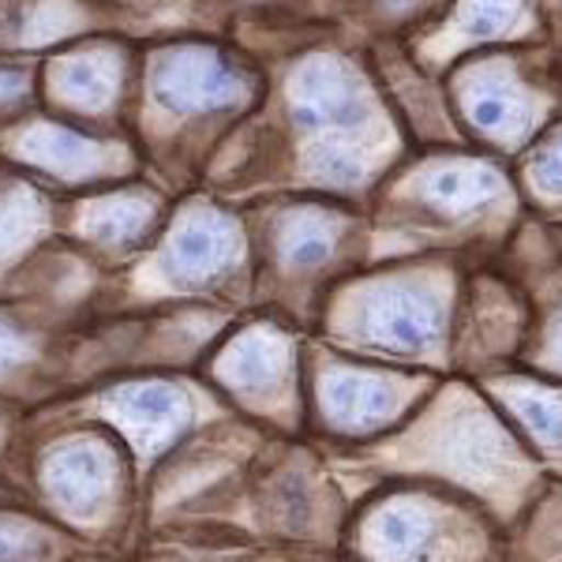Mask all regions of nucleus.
<instances>
[{
  "instance_id": "obj_6",
  "label": "nucleus",
  "mask_w": 562,
  "mask_h": 562,
  "mask_svg": "<svg viewBox=\"0 0 562 562\" xmlns=\"http://www.w3.org/2000/svg\"><path fill=\"white\" fill-rule=\"evenodd\" d=\"M431 537V518L413 503L386 506L368 529V548L379 562H413Z\"/></svg>"
},
{
  "instance_id": "obj_2",
  "label": "nucleus",
  "mask_w": 562,
  "mask_h": 562,
  "mask_svg": "<svg viewBox=\"0 0 562 562\" xmlns=\"http://www.w3.org/2000/svg\"><path fill=\"white\" fill-rule=\"evenodd\" d=\"M360 326L371 341H383L390 349H424L439 334V307L416 289L386 285L368 296Z\"/></svg>"
},
{
  "instance_id": "obj_7",
  "label": "nucleus",
  "mask_w": 562,
  "mask_h": 562,
  "mask_svg": "<svg viewBox=\"0 0 562 562\" xmlns=\"http://www.w3.org/2000/svg\"><path fill=\"white\" fill-rule=\"evenodd\" d=\"M105 484H109V465L98 450L79 447L53 461V487L76 510L90 514V506L105 495Z\"/></svg>"
},
{
  "instance_id": "obj_3",
  "label": "nucleus",
  "mask_w": 562,
  "mask_h": 562,
  "mask_svg": "<svg viewBox=\"0 0 562 562\" xmlns=\"http://www.w3.org/2000/svg\"><path fill=\"white\" fill-rule=\"evenodd\" d=\"M397 405V383L371 371L334 368L323 379V409L338 428H371L383 424Z\"/></svg>"
},
{
  "instance_id": "obj_10",
  "label": "nucleus",
  "mask_w": 562,
  "mask_h": 562,
  "mask_svg": "<svg viewBox=\"0 0 562 562\" xmlns=\"http://www.w3.org/2000/svg\"><path fill=\"white\" fill-rule=\"evenodd\" d=\"M330 244H334V229L330 222L319 214H304L296 217L293 225L285 229V240H281V251L293 267H312V262H323L330 256Z\"/></svg>"
},
{
  "instance_id": "obj_1",
  "label": "nucleus",
  "mask_w": 562,
  "mask_h": 562,
  "mask_svg": "<svg viewBox=\"0 0 562 562\" xmlns=\"http://www.w3.org/2000/svg\"><path fill=\"white\" fill-rule=\"evenodd\" d=\"M154 94L177 113H206L237 94V76L214 53H173L154 71Z\"/></svg>"
},
{
  "instance_id": "obj_13",
  "label": "nucleus",
  "mask_w": 562,
  "mask_h": 562,
  "mask_svg": "<svg viewBox=\"0 0 562 562\" xmlns=\"http://www.w3.org/2000/svg\"><path fill=\"white\" fill-rule=\"evenodd\" d=\"M551 349H555V357H559V364H562V330L555 334V341H551Z\"/></svg>"
},
{
  "instance_id": "obj_11",
  "label": "nucleus",
  "mask_w": 562,
  "mask_h": 562,
  "mask_svg": "<svg viewBox=\"0 0 562 562\" xmlns=\"http://www.w3.org/2000/svg\"><path fill=\"white\" fill-rule=\"evenodd\" d=\"M469 20V34H492L495 26L514 20V0H465L461 23Z\"/></svg>"
},
{
  "instance_id": "obj_12",
  "label": "nucleus",
  "mask_w": 562,
  "mask_h": 562,
  "mask_svg": "<svg viewBox=\"0 0 562 562\" xmlns=\"http://www.w3.org/2000/svg\"><path fill=\"white\" fill-rule=\"evenodd\" d=\"M532 177H537L540 192L562 195V135L537 158V166H532Z\"/></svg>"
},
{
  "instance_id": "obj_8",
  "label": "nucleus",
  "mask_w": 562,
  "mask_h": 562,
  "mask_svg": "<svg viewBox=\"0 0 562 562\" xmlns=\"http://www.w3.org/2000/svg\"><path fill=\"white\" fill-rule=\"evenodd\" d=\"M506 402L543 447L562 454V394H551L543 386H514L506 390Z\"/></svg>"
},
{
  "instance_id": "obj_4",
  "label": "nucleus",
  "mask_w": 562,
  "mask_h": 562,
  "mask_svg": "<svg viewBox=\"0 0 562 562\" xmlns=\"http://www.w3.org/2000/svg\"><path fill=\"white\" fill-rule=\"evenodd\" d=\"M233 248H237V240H233L229 222L206 217V214L188 217L177 229L173 244H169V270L184 281L206 278V274H214L222 262H229Z\"/></svg>"
},
{
  "instance_id": "obj_5",
  "label": "nucleus",
  "mask_w": 562,
  "mask_h": 562,
  "mask_svg": "<svg viewBox=\"0 0 562 562\" xmlns=\"http://www.w3.org/2000/svg\"><path fill=\"white\" fill-rule=\"evenodd\" d=\"M113 409L143 447L166 439L184 424V397L173 386H128L113 397Z\"/></svg>"
},
{
  "instance_id": "obj_9",
  "label": "nucleus",
  "mask_w": 562,
  "mask_h": 562,
  "mask_svg": "<svg viewBox=\"0 0 562 562\" xmlns=\"http://www.w3.org/2000/svg\"><path fill=\"white\" fill-rule=\"evenodd\" d=\"M281 346L270 338H248L233 349L229 357V379L248 390H262V386H274L281 375Z\"/></svg>"
}]
</instances>
